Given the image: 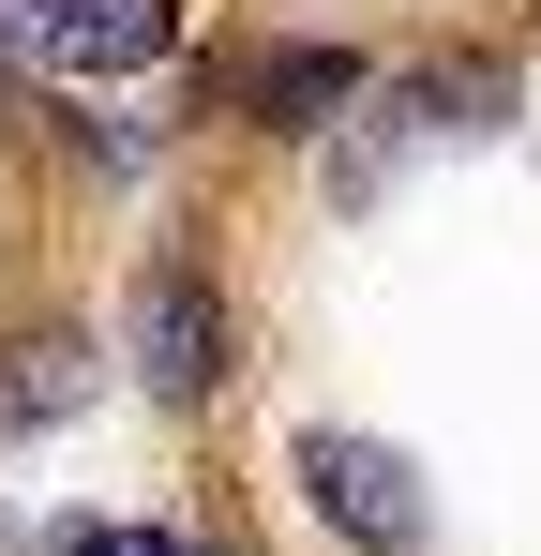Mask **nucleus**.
<instances>
[{"label":"nucleus","instance_id":"obj_1","mask_svg":"<svg viewBox=\"0 0 541 556\" xmlns=\"http://www.w3.org/2000/svg\"><path fill=\"white\" fill-rule=\"evenodd\" d=\"M286 466H301V496H316V527H331V542H361V556H422V527H437V511H422V466L391 452V437L316 421Z\"/></svg>","mask_w":541,"mask_h":556},{"label":"nucleus","instance_id":"obj_2","mask_svg":"<svg viewBox=\"0 0 541 556\" xmlns=\"http://www.w3.org/2000/svg\"><path fill=\"white\" fill-rule=\"evenodd\" d=\"M196 0H0V46L46 76H151Z\"/></svg>","mask_w":541,"mask_h":556},{"label":"nucleus","instance_id":"obj_3","mask_svg":"<svg viewBox=\"0 0 541 556\" xmlns=\"http://www.w3.org/2000/svg\"><path fill=\"white\" fill-rule=\"evenodd\" d=\"M136 376L180 391V406L226 376V301H211V271H180V256H166V271H136Z\"/></svg>","mask_w":541,"mask_h":556},{"label":"nucleus","instance_id":"obj_4","mask_svg":"<svg viewBox=\"0 0 541 556\" xmlns=\"http://www.w3.org/2000/svg\"><path fill=\"white\" fill-rule=\"evenodd\" d=\"M347 91H361L347 46H270V61H241V105H256V121H316V105H347Z\"/></svg>","mask_w":541,"mask_h":556},{"label":"nucleus","instance_id":"obj_5","mask_svg":"<svg viewBox=\"0 0 541 556\" xmlns=\"http://www.w3.org/2000/svg\"><path fill=\"white\" fill-rule=\"evenodd\" d=\"M406 121H437V136H481V121H512V76L496 61H437V76H406Z\"/></svg>","mask_w":541,"mask_h":556},{"label":"nucleus","instance_id":"obj_6","mask_svg":"<svg viewBox=\"0 0 541 556\" xmlns=\"http://www.w3.org/2000/svg\"><path fill=\"white\" fill-rule=\"evenodd\" d=\"M76 406V346H15L0 362V421H61Z\"/></svg>","mask_w":541,"mask_h":556},{"label":"nucleus","instance_id":"obj_7","mask_svg":"<svg viewBox=\"0 0 541 556\" xmlns=\"http://www.w3.org/2000/svg\"><path fill=\"white\" fill-rule=\"evenodd\" d=\"M136 556H196V542H166V527H136Z\"/></svg>","mask_w":541,"mask_h":556}]
</instances>
